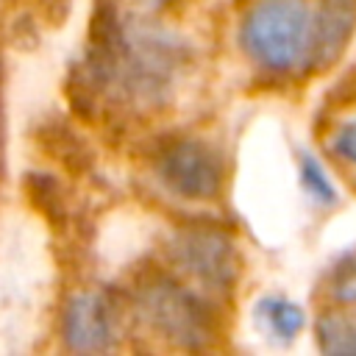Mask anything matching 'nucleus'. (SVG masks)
Here are the masks:
<instances>
[{"mask_svg":"<svg viewBox=\"0 0 356 356\" xmlns=\"http://www.w3.org/2000/svg\"><path fill=\"white\" fill-rule=\"evenodd\" d=\"M239 39L259 67L289 72L312 61L314 14L306 0H259L242 22Z\"/></svg>","mask_w":356,"mask_h":356,"instance_id":"obj_1","label":"nucleus"},{"mask_svg":"<svg viewBox=\"0 0 356 356\" xmlns=\"http://www.w3.org/2000/svg\"><path fill=\"white\" fill-rule=\"evenodd\" d=\"M139 309L142 317L167 339L200 348L211 339V317L209 306L189 292L186 286L170 278H153L139 289Z\"/></svg>","mask_w":356,"mask_h":356,"instance_id":"obj_2","label":"nucleus"},{"mask_svg":"<svg viewBox=\"0 0 356 356\" xmlns=\"http://www.w3.org/2000/svg\"><path fill=\"white\" fill-rule=\"evenodd\" d=\"M161 184L184 200H211L222 189V159L195 136L170 142L156 161Z\"/></svg>","mask_w":356,"mask_h":356,"instance_id":"obj_3","label":"nucleus"},{"mask_svg":"<svg viewBox=\"0 0 356 356\" xmlns=\"http://www.w3.org/2000/svg\"><path fill=\"white\" fill-rule=\"evenodd\" d=\"M175 264L209 289L225 292L239 273V259L231 236L217 228H186L172 239Z\"/></svg>","mask_w":356,"mask_h":356,"instance_id":"obj_4","label":"nucleus"},{"mask_svg":"<svg viewBox=\"0 0 356 356\" xmlns=\"http://www.w3.org/2000/svg\"><path fill=\"white\" fill-rule=\"evenodd\" d=\"M64 339L72 350H106L117 339V312L103 292H78L64 309Z\"/></svg>","mask_w":356,"mask_h":356,"instance_id":"obj_5","label":"nucleus"},{"mask_svg":"<svg viewBox=\"0 0 356 356\" xmlns=\"http://www.w3.org/2000/svg\"><path fill=\"white\" fill-rule=\"evenodd\" d=\"M356 31V0H323L314 14L312 61H334Z\"/></svg>","mask_w":356,"mask_h":356,"instance_id":"obj_6","label":"nucleus"},{"mask_svg":"<svg viewBox=\"0 0 356 356\" xmlns=\"http://www.w3.org/2000/svg\"><path fill=\"white\" fill-rule=\"evenodd\" d=\"M317 345L331 356H356V314L328 312L314 325Z\"/></svg>","mask_w":356,"mask_h":356,"instance_id":"obj_7","label":"nucleus"},{"mask_svg":"<svg viewBox=\"0 0 356 356\" xmlns=\"http://www.w3.org/2000/svg\"><path fill=\"white\" fill-rule=\"evenodd\" d=\"M259 320L264 323V328L281 339H292L300 334V328L306 325V312L303 306H298L289 298H264L256 306Z\"/></svg>","mask_w":356,"mask_h":356,"instance_id":"obj_8","label":"nucleus"},{"mask_svg":"<svg viewBox=\"0 0 356 356\" xmlns=\"http://www.w3.org/2000/svg\"><path fill=\"white\" fill-rule=\"evenodd\" d=\"M300 186L317 200V203H334L337 200V189L328 181L323 164L312 156V153H300Z\"/></svg>","mask_w":356,"mask_h":356,"instance_id":"obj_9","label":"nucleus"},{"mask_svg":"<svg viewBox=\"0 0 356 356\" xmlns=\"http://www.w3.org/2000/svg\"><path fill=\"white\" fill-rule=\"evenodd\" d=\"M331 286L342 303H356V259H348L337 267Z\"/></svg>","mask_w":356,"mask_h":356,"instance_id":"obj_10","label":"nucleus"},{"mask_svg":"<svg viewBox=\"0 0 356 356\" xmlns=\"http://www.w3.org/2000/svg\"><path fill=\"white\" fill-rule=\"evenodd\" d=\"M334 153L342 156L345 161L356 164V120L345 122V125L337 131V136H334Z\"/></svg>","mask_w":356,"mask_h":356,"instance_id":"obj_11","label":"nucleus"},{"mask_svg":"<svg viewBox=\"0 0 356 356\" xmlns=\"http://www.w3.org/2000/svg\"><path fill=\"white\" fill-rule=\"evenodd\" d=\"M150 6H170V3H178V0H147Z\"/></svg>","mask_w":356,"mask_h":356,"instance_id":"obj_12","label":"nucleus"}]
</instances>
